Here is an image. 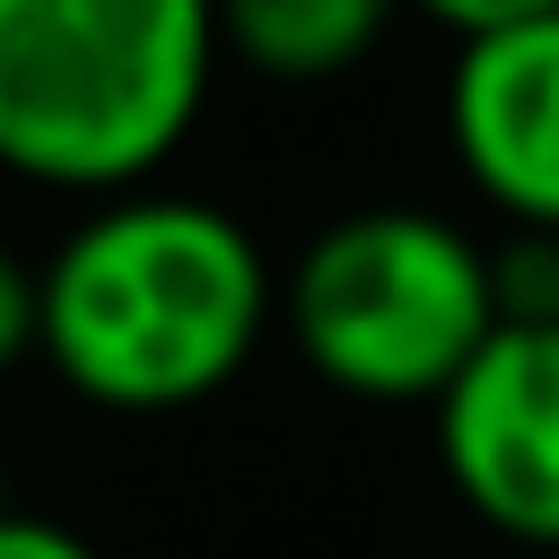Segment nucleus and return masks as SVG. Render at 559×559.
<instances>
[{
    "instance_id": "obj_1",
    "label": "nucleus",
    "mask_w": 559,
    "mask_h": 559,
    "mask_svg": "<svg viewBox=\"0 0 559 559\" xmlns=\"http://www.w3.org/2000/svg\"><path fill=\"white\" fill-rule=\"evenodd\" d=\"M280 323L253 227L201 192L96 201L44 253V367L96 411H192Z\"/></svg>"
},
{
    "instance_id": "obj_2",
    "label": "nucleus",
    "mask_w": 559,
    "mask_h": 559,
    "mask_svg": "<svg viewBox=\"0 0 559 559\" xmlns=\"http://www.w3.org/2000/svg\"><path fill=\"white\" fill-rule=\"evenodd\" d=\"M218 79V0H0V166L122 201L192 140Z\"/></svg>"
},
{
    "instance_id": "obj_3",
    "label": "nucleus",
    "mask_w": 559,
    "mask_h": 559,
    "mask_svg": "<svg viewBox=\"0 0 559 559\" xmlns=\"http://www.w3.org/2000/svg\"><path fill=\"white\" fill-rule=\"evenodd\" d=\"M280 332L332 393L437 411L498 332L489 245L419 201L341 210L280 271Z\"/></svg>"
},
{
    "instance_id": "obj_4",
    "label": "nucleus",
    "mask_w": 559,
    "mask_h": 559,
    "mask_svg": "<svg viewBox=\"0 0 559 559\" xmlns=\"http://www.w3.org/2000/svg\"><path fill=\"white\" fill-rule=\"evenodd\" d=\"M445 489L524 550H559V323H498L428 411Z\"/></svg>"
},
{
    "instance_id": "obj_5",
    "label": "nucleus",
    "mask_w": 559,
    "mask_h": 559,
    "mask_svg": "<svg viewBox=\"0 0 559 559\" xmlns=\"http://www.w3.org/2000/svg\"><path fill=\"white\" fill-rule=\"evenodd\" d=\"M445 140L489 210L533 236H559V9L454 44Z\"/></svg>"
},
{
    "instance_id": "obj_6",
    "label": "nucleus",
    "mask_w": 559,
    "mask_h": 559,
    "mask_svg": "<svg viewBox=\"0 0 559 559\" xmlns=\"http://www.w3.org/2000/svg\"><path fill=\"white\" fill-rule=\"evenodd\" d=\"M411 0H218V52H236L271 87L349 79Z\"/></svg>"
},
{
    "instance_id": "obj_7",
    "label": "nucleus",
    "mask_w": 559,
    "mask_h": 559,
    "mask_svg": "<svg viewBox=\"0 0 559 559\" xmlns=\"http://www.w3.org/2000/svg\"><path fill=\"white\" fill-rule=\"evenodd\" d=\"M489 288L498 323H559V236L515 227L507 245H489Z\"/></svg>"
},
{
    "instance_id": "obj_8",
    "label": "nucleus",
    "mask_w": 559,
    "mask_h": 559,
    "mask_svg": "<svg viewBox=\"0 0 559 559\" xmlns=\"http://www.w3.org/2000/svg\"><path fill=\"white\" fill-rule=\"evenodd\" d=\"M44 349V271L0 245V376Z\"/></svg>"
},
{
    "instance_id": "obj_9",
    "label": "nucleus",
    "mask_w": 559,
    "mask_h": 559,
    "mask_svg": "<svg viewBox=\"0 0 559 559\" xmlns=\"http://www.w3.org/2000/svg\"><path fill=\"white\" fill-rule=\"evenodd\" d=\"M0 559H105L87 533L52 524V515H26V507H0Z\"/></svg>"
},
{
    "instance_id": "obj_10",
    "label": "nucleus",
    "mask_w": 559,
    "mask_h": 559,
    "mask_svg": "<svg viewBox=\"0 0 559 559\" xmlns=\"http://www.w3.org/2000/svg\"><path fill=\"white\" fill-rule=\"evenodd\" d=\"M419 17L454 26V35H489V26H524V17H550L559 0H411Z\"/></svg>"
}]
</instances>
